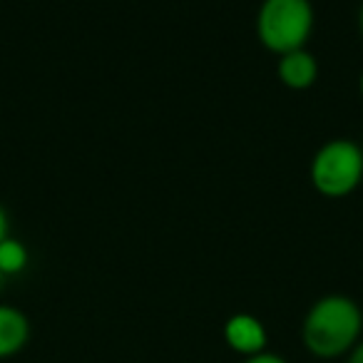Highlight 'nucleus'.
I'll use <instances>...</instances> for the list:
<instances>
[{
	"label": "nucleus",
	"instance_id": "nucleus-1",
	"mask_svg": "<svg viewBox=\"0 0 363 363\" xmlns=\"http://www.w3.org/2000/svg\"><path fill=\"white\" fill-rule=\"evenodd\" d=\"M301 343L313 358H346L363 338V308L346 294H326L303 313Z\"/></svg>",
	"mask_w": 363,
	"mask_h": 363
},
{
	"label": "nucleus",
	"instance_id": "nucleus-2",
	"mask_svg": "<svg viewBox=\"0 0 363 363\" xmlns=\"http://www.w3.org/2000/svg\"><path fill=\"white\" fill-rule=\"evenodd\" d=\"M308 179L326 199L351 197L363 182V147L346 137L323 142L311 157Z\"/></svg>",
	"mask_w": 363,
	"mask_h": 363
},
{
	"label": "nucleus",
	"instance_id": "nucleus-3",
	"mask_svg": "<svg viewBox=\"0 0 363 363\" xmlns=\"http://www.w3.org/2000/svg\"><path fill=\"white\" fill-rule=\"evenodd\" d=\"M313 33L311 0H264L257 13V38L277 57L301 50Z\"/></svg>",
	"mask_w": 363,
	"mask_h": 363
},
{
	"label": "nucleus",
	"instance_id": "nucleus-4",
	"mask_svg": "<svg viewBox=\"0 0 363 363\" xmlns=\"http://www.w3.org/2000/svg\"><path fill=\"white\" fill-rule=\"evenodd\" d=\"M222 336L224 343L242 358L257 356V353L267 351L269 346L267 326L254 313H234V316H229L222 328Z\"/></svg>",
	"mask_w": 363,
	"mask_h": 363
},
{
	"label": "nucleus",
	"instance_id": "nucleus-5",
	"mask_svg": "<svg viewBox=\"0 0 363 363\" xmlns=\"http://www.w3.org/2000/svg\"><path fill=\"white\" fill-rule=\"evenodd\" d=\"M277 77L284 87L294 92H303L316 85L318 80V60L308 48L286 52L277 60Z\"/></svg>",
	"mask_w": 363,
	"mask_h": 363
},
{
	"label": "nucleus",
	"instance_id": "nucleus-6",
	"mask_svg": "<svg viewBox=\"0 0 363 363\" xmlns=\"http://www.w3.org/2000/svg\"><path fill=\"white\" fill-rule=\"evenodd\" d=\"M30 318L11 303H0V361L13 358L30 341Z\"/></svg>",
	"mask_w": 363,
	"mask_h": 363
},
{
	"label": "nucleus",
	"instance_id": "nucleus-7",
	"mask_svg": "<svg viewBox=\"0 0 363 363\" xmlns=\"http://www.w3.org/2000/svg\"><path fill=\"white\" fill-rule=\"evenodd\" d=\"M28 262H30V254H28V247L23 242H18L13 237L0 242V272L6 279L26 272Z\"/></svg>",
	"mask_w": 363,
	"mask_h": 363
},
{
	"label": "nucleus",
	"instance_id": "nucleus-8",
	"mask_svg": "<svg viewBox=\"0 0 363 363\" xmlns=\"http://www.w3.org/2000/svg\"><path fill=\"white\" fill-rule=\"evenodd\" d=\"M242 363H289L284 356H279V353H274V351H262V353H257V356H249V358H244Z\"/></svg>",
	"mask_w": 363,
	"mask_h": 363
},
{
	"label": "nucleus",
	"instance_id": "nucleus-9",
	"mask_svg": "<svg viewBox=\"0 0 363 363\" xmlns=\"http://www.w3.org/2000/svg\"><path fill=\"white\" fill-rule=\"evenodd\" d=\"M11 237V219H8V212L3 207H0V242L3 239Z\"/></svg>",
	"mask_w": 363,
	"mask_h": 363
},
{
	"label": "nucleus",
	"instance_id": "nucleus-10",
	"mask_svg": "<svg viewBox=\"0 0 363 363\" xmlns=\"http://www.w3.org/2000/svg\"><path fill=\"white\" fill-rule=\"evenodd\" d=\"M346 363H363V338L351 348V351H348Z\"/></svg>",
	"mask_w": 363,
	"mask_h": 363
},
{
	"label": "nucleus",
	"instance_id": "nucleus-11",
	"mask_svg": "<svg viewBox=\"0 0 363 363\" xmlns=\"http://www.w3.org/2000/svg\"><path fill=\"white\" fill-rule=\"evenodd\" d=\"M358 30H361V38H363V0H361V6H358Z\"/></svg>",
	"mask_w": 363,
	"mask_h": 363
},
{
	"label": "nucleus",
	"instance_id": "nucleus-12",
	"mask_svg": "<svg viewBox=\"0 0 363 363\" xmlns=\"http://www.w3.org/2000/svg\"><path fill=\"white\" fill-rule=\"evenodd\" d=\"M358 92H361V100H363V70H361V77H358Z\"/></svg>",
	"mask_w": 363,
	"mask_h": 363
},
{
	"label": "nucleus",
	"instance_id": "nucleus-13",
	"mask_svg": "<svg viewBox=\"0 0 363 363\" xmlns=\"http://www.w3.org/2000/svg\"><path fill=\"white\" fill-rule=\"evenodd\" d=\"M3 286H6V277H3V272H0V291H3Z\"/></svg>",
	"mask_w": 363,
	"mask_h": 363
}]
</instances>
